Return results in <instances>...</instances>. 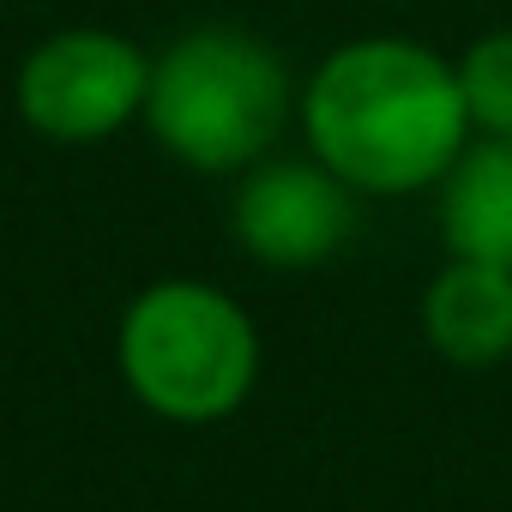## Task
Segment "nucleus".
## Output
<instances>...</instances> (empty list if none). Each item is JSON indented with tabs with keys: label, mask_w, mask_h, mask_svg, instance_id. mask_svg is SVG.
Masks as SVG:
<instances>
[{
	"label": "nucleus",
	"mask_w": 512,
	"mask_h": 512,
	"mask_svg": "<svg viewBox=\"0 0 512 512\" xmlns=\"http://www.w3.org/2000/svg\"><path fill=\"white\" fill-rule=\"evenodd\" d=\"M314 157L356 193H416L470 145L458 67L410 37H356L320 61L302 91Z\"/></svg>",
	"instance_id": "1"
},
{
	"label": "nucleus",
	"mask_w": 512,
	"mask_h": 512,
	"mask_svg": "<svg viewBox=\"0 0 512 512\" xmlns=\"http://www.w3.org/2000/svg\"><path fill=\"white\" fill-rule=\"evenodd\" d=\"M290 97L296 91L278 49L229 25H199L151 61L139 121L175 163L229 175L266 157L290 121Z\"/></svg>",
	"instance_id": "2"
},
{
	"label": "nucleus",
	"mask_w": 512,
	"mask_h": 512,
	"mask_svg": "<svg viewBox=\"0 0 512 512\" xmlns=\"http://www.w3.org/2000/svg\"><path fill=\"white\" fill-rule=\"evenodd\" d=\"M121 374L163 422H217L260 380V332L223 290L163 278L121 314Z\"/></svg>",
	"instance_id": "3"
},
{
	"label": "nucleus",
	"mask_w": 512,
	"mask_h": 512,
	"mask_svg": "<svg viewBox=\"0 0 512 512\" xmlns=\"http://www.w3.org/2000/svg\"><path fill=\"white\" fill-rule=\"evenodd\" d=\"M151 61L103 25H67L19 61V115L55 145H97L145 115Z\"/></svg>",
	"instance_id": "4"
},
{
	"label": "nucleus",
	"mask_w": 512,
	"mask_h": 512,
	"mask_svg": "<svg viewBox=\"0 0 512 512\" xmlns=\"http://www.w3.org/2000/svg\"><path fill=\"white\" fill-rule=\"evenodd\" d=\"M356 229V187L332 175L320 157L253 163L235 187V241L260 266L302 272L320 266Z\"/></svg>",
	"instance_id": "5"
},
{
	"label": "nucleus",
	"mask_w": 512,
	"mask_h": 512,
	"mask_svg": "<svg viewBox=\"0 0 512 512\" xmlns=\"http://www.w3.org/2000/svg\"><path fill=\"white\" fill-rule=\"evenodd\" d=\"M428 344L452 368H494L512 356V272L494 260H464L452 253V266L428 284L422 302Z\"/></svg>",
	"instance_id": "6"
},
{
	"label": "nucleus",
	"mask_w": 512,
	"mask_h": 512,
	"mask_svg": "<svg viewBox=\"0 0 512 512\" xmlns=\"http://www.w3.org/2000/svg\"><path fill=\"white\" fill-rule=\"evenodd\" d=\"M440 235L464 260L512 272V133H482V145H464L440 175Z\"/></svg>",
	"instance_id": "7"
},
{
	"label": "nucleus",
	"mask_w": 512,
	"mask_h": 512,
	"mask_svg": "<svg viewBox=\"0 0 512 512\" xmlns=\"http://www.w3.org/2000/svg\"><path fill=\"white\" fill-rule=\"evenodd\" d=\"M458 91H464V109H470L476 133H494V139L512 133V25H500V31H488L464 49Z\"/></svg>",
	"instance_id": "8"
}]
</instances>
